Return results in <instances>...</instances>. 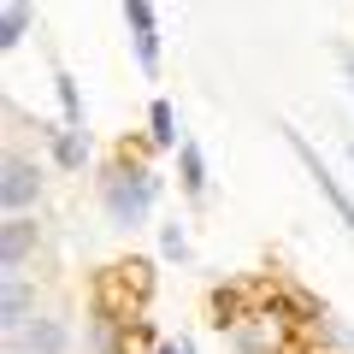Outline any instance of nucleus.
Instances as JSON below:
<instances>
[{
    "instance_id": "obj_1",
    "label": "nucleus",
    "mask_w": 354,
    "mask_h": 354,
    "mask_svg": "<svg viewBox=\"0 0 354 354\" xmlns=\"http://www.w3.org/2000/svg\"><path fill=\"white\" fill-rule=\"evenodd\" d=\"M101 201H106V218H113L118 230H130V225L148 218L153 201H160V177H153L148 165H113V171L101 177Z\"/></svg>"
},
{
    "instance_id": "obj_2",
    "label": "nucleus",
    "mask_w": 354,
    "mask_h": 354,
    "mask_svg": "<svg viewBox=\"0 0 354 354\" xmlns=\"http://www.w3.org/2000/svg\"><path fill=\"white\" fill-rule=\"evenodd\" d=\"M283 142H290V153H295V160H301V171H307V177H313V183H319V195H325V201L337 207V218H342V225H348V236H354V201H348V189H342L337 177H330V165H325V160H319V153H313V142H307L301 130H290V124H283Z\"/></svg>"
},
{
    "instance_id": "obj_3",
    "label": "nucleus",
    "mask_w": 354,
    "mask_h": 354,
    "mask_svg": "<svg viewBox=\"0 0 354 354\" xmlns=\"http://www.w3.org/2000/svg\"><path fill=\"white\" fill-rule=\"evenodd\" d=\"M36 195H41V165L24 160V153H6V177H0V201H6V213H24Z\"/></svg>"
},
{
    "instance_id": "obj_4",
    "label": "nucleus",
    "mask_w": 354,
    "mask_h": 354,
    "mask_svg": "<svg viewBox=\"0 0 354 354\" xmlns=\"http://www.w3.org/2000/svg\"><path fill=\"white\" fill-rule=\"evenodd\" d=\"M124 24H130L142 71H160V24H153V6L148 0H124Z\"/></svg>"
},
{
    "instance_id": "obj_5",
    "label": "nucleus",
    "mask_w": 354,
    "mask_h": 354,
    "mask_svg": "<svg viewBox=\"0 0 354 354\" xmlns=\"http://www.w3.org/2000/svg\"><path fill=\"white\" fill-rule=\"evenodd\" d=\"M30 248H36V225H30L24 213H6V230H0V266H6V278L24 272Z\"/></svg>"
},
{
    "instance_id": "obj_6",
    "label": "nucleus",
    "mask_w": 354,
    "mask_h": 354,
    "mask_svg": "<svg viewBox=\"0 0 354 354\" xmlns=\"http://www.w3.org/2000/svg\"><path fill=\"white\" fill-rule=\"evenodd\" d=\"M65 342H71L65 319H30V325L12 337V348L18 354H65Z\"/></svg>"
},
{
    "instance_id": "obj_7",
    "label": "nucleus",
    "mask_w": 354,
    "mask_h": 354,
    "mask_svg": "<svg viewBox=\"0 0 354 354\" xmlns=\"http://www.w3.org/2000/svg\"><path fill=\"white\" fill-rule=\"evenodd\" d=\"M30 307H36L30 283H24V278H6V295H0V319H6V337H18V330L30 325Z\"/></svg>"
},
{
    "instance_id": "obj_8",
    "label": "nucleus",
    "mask_w": 354,
    "mask_h": 354,
    "mask_svg": "<svg viewBox=\"0 0 354 354\" xmlns=\"http://www.w3.org/2000/svg\"><path fill=\"white\" fill-rule=\"evenodd\" d=\"M177 171H183V189H189V195H207V160H201V148H195V142H183V148H177Z\"/></svg>"
},
{
    "instance_id": "obj_9",
    "label": "nucleus",
    "mask_w": 354,
    "mask_h": 354,
    "mask_svg": "<svg viewBox=\"0 0 354 354\" xmlns=\"http://www.w3.org/2000/svg\"><path fill=\"white\" fill-rule=\"evenodd\" d=\"M53 160H59L65 171H83V160H88V142L77 136L71 124H65V130H53Z\"/></svg>"
},
{
    "instance_id": "obj_10",
    "label": "nucleus",
    "mask_w": 354,
    "mask_h": 354,
    "mask_svg": "<svg viewBox=\"0 0 354 354\" xmlns=\"http://www.w3.org/2000/svg\"><path fill=\"white\" fill-rule=\"evenodd\" d=\"M148 124H153V142H160V148H177V113H171V101H153Z\"/></svg>"
},
{
    "instance_id": "obj_11",
    "label": "nucleus",
    "mask_w": 354,
    "mask_h": 354,
    "mask_svg": "<svg viewBox=\"0 0 354 354\" xmlns=\"http://www.w3.org/2000/svg\"><path fill=\"white\" fill-rule=\"evenodd\" d=\"M30 30V6H6V18H0V48H18Z\"/></svg>"
},
{
    "instance_id": "obj_12",
    "label": "nucleus",
    "mask_w": 354,
    "mask_h": 354,
    "mask_svg": "<svg viewBox=\"0 0 354 354\" xmlns=\"http://www.w3.org/2000/svg\"><path fill=\"white\" fill-rule=\"evenodd\" d=\"M53 88H59V106H65V124L77 130V124H83V95H77V83H71V77L59 71V77H53Z\"/></svg>"
},
{
    "instance_id": "obj_13",
    "label": "nucleus",
    "mask_w": 354,
    "mask_h": 354,
    "mask_svg": "<svg viewBox=\"0 0 354 354\" xmlns=\"http://www.w3.org/2000/svg\"><path fill=\"white\" fill-rule=\"evenodd\" d=\"M160 254H165V260H183V254H189V236H183V225H165V230H160Z\"/></svg>"
},
{
    "instance_id": "obj_14",
    "label": "nucleus",
    "mask_w": 354,
    "mask_h": 354,
    "mask_svg": "<svg viewBox=\"0 0 354 354\" xmlns=\"http://www.w3.org/2000/svg\"><path fill=\"white\" fill-rule=\"evenodd\" d=\"M153 354H195V342H165V348H153Z\"/></svg>"
},
{
    "instance_id": "obj_15",
    "label": "nucleus",
    "mask_w": 354,
    "mask_h": 354,
    "mask_svg": "<svg viewBox=\"0 0 354 354\" xmlns=\"http://www.w3.org/2000/svg\"><path fill=\"white\" fill-rule=\"evenodd\" d=\"M342 77H348V88H354V48H342Z\"/></svg>"
},
{
    "instance_id": "obj_16",
    "label": "nucleus",
    "mask_w": 354,
    "mask_h": 354,
    "mask_svg": "<svg viewBox=\"0 0 354 354\" xmlns=\"http://www.w3.org/2000/svg\"><path fill=\"white\" fill-rule=\"evenodd\" d=\"M6 6H30V0H6Z\"/></svg>"
},
{
    "instance_id": "obj_17",
    "label": "nucleus",
    "mask_w": 354,
    "mask_h": 354,
    "mask_svg": "<svg viewBox=\"0 0 354 354\" xmlns=\"http://www.w3.org/2000/svg\"><path fill=\"white\" fill-rule=\"evenodd\" d=\"M348 165H354V142H348Z\"/></svg>"
},
{
    "instance_id": "obj_18",
    "label": "nucleus",
    "mask_w": 354,
    "mask_h": 354,
    "mask_svg": "<svg viewBox=\"0 0 354 354\" xmlns=\"http://www.w3.org/2000/svg\"><path fill=\"white\" fill-rule=\"evenodd\" d=\"M6 354H18V348H6Z\"/></svg>"
}]
</instances>
